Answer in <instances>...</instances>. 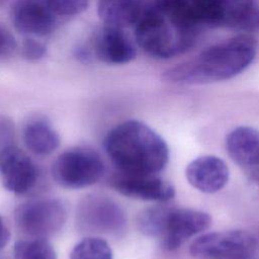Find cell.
<instances>
[{
    "label": "cell",
    "instance_id": "6da1fadb",
    "mask_svg": "<svg viewBox=\"0 0 259 259\" xmlns=\"http://www.w3.org/2000/svg\"><path fill=\"white\" fill-rule=\"evenodd\" d=\"M257 46V39L252 34H238L167 69L162 79L175 84H206L231 79L252 64Z\"/></svg>",
    "mask_w": 259,
    "mask_h": 259
},
{
    "label": "cell",
    "instance_id": "7a4b0ae2",
    "mask_svg": "<svg viewBox=\"0 0 259 259\" xmlns=\"http://www.w3.org/2000/svg\"><path fill=\"white\" fill-rule=\"evenodd\" d=\"M103 145L111 162L122 173L157 174L169 159L163 138L136 119L123 121L109 131Z\"/></svg>",
    "mask_w": 259,
    "mask_h": 259
},
{
    "label": "cell",
    "instance_id": "3957f363",
    "mask_svg": "<svg viewBox=\"0 0 259 259\" xmlns=\"http://www.w3.org/2000/svg\"><path fill=\"white\" fill-rule=\"evenodd\" d=\"M135 38L146 53L160 59L173 58L192 48V45L181 36L153 5L143 10L136 23Z\"/></svg>",
    "mask_w": 259,
    "mask_h": 259
},
{
    "label": "cell",
    "instance_id": "277c9868",
    "mask_svg": "<svg viewBox=\"0 0 259 259\" xmlns=\"http://www.w3.org/2000/svg\"><path fill=\"white\" fill-rule=\"evenodd\" d=\"M103 173L104 164L99 155L86 148H74L63 152L52 167L55 181L70 189L91 186Z\"/></svg>",
    "mask_w": 259,
    "mask_h": 259
},
{
    "label": "cell",
    "instance_id": "5b68a950",
    "mask_svg": "<svg viewBox=\"0 0 259 259\" xmlns=\"http://www.w3.org/2000/svg\"><path fill=\"white\" fill-rule=\"evenodd\" d=\"M17 228L31 238H48L66 223L67 210L56 198H36L19 204L14 213Z\"/></svg>",
    "mask_w": 259,
    "mask_h": 259
},
{
    "label": "cell",
    "instance_id": "8992f818",
    "mask_svg": "<svg viewBox=\"0 0 259 259\" xmlns=\"http://www.w3.org/2000/svg\"><path fill=\"white\" fill-rule=\"evenodd\" d=\"M257 240L247 231L233 230L207 233L198 237L189 252L195 259H236L256 253Z\"/></svg>",
    "mask_w": 259,
    "mask_h": 259
},
{
    "label": "cell",
    "instance_id": "52a82bcc",
    "mask_svg": "<svg viewBox=\"0 0 259 259\" xmlns=\"http://www.w3.org/2000/svg\"><path fill=\"white\" fill-rule=\"evenodd\" d=\"M203 23L246 32L259 31V6L254 0H214Z\"/></svg>",
    "mask_w": 259,
    "mask_h": 259
},
{
    "label": "cell",
    "instance_id": "ba28073f",
    "mask_svg": "<svg viewBox=\"0 0 259 259\" xmlns=\"http://www.w3.org/2000/svg\"><path fill=\"white\" fill-rule=\"evenodd\" d=\"M0 172L3 186L16 194L29 191L38 176L31 159L13 145H6L0 150Z\"/></svg>",
    "mask_w": 259,
    "mask_h": 259
},
{
    "label": "cell",
    "instance_id": "9c48e42d",
    "mask_svg": "<svg viewBox=\"0 0 259 259\" xmlns=\"http://www.w3.org/2000/svg\"><path fill=\"white\" fill-rule=\"evenodd\" d=\"M110 185L124 196L142 200L164 202L175 195L172 184L156 174H127L118 171L110 178Z\"/></svg>",
    "mask_w": 259,
    "mask_h": 259
},
{
    "label": "cell",
    "instance_id": "30bf717a",
    "mask_svg": "<svg viewBox=\"0 0 259 259\" xmlns=\"http://www.w3.org/2000/svg\"><path fill=\"white\" fill-rule=\"evenodd\" d=\"M210 224L211 218L206 212L172 206L161 237L163 247L176 250L187 239L208 229Z\"/></svg>",
    "mask_w": 259,
    "mask_h": 259
},
{
    "label": "cell",
    "instance_id": "8fae6325",
    "mask_svg": "<svg viewBox=\"0 0 259 259\" xmlns=\"http://www.w3.org/2000/svg\"><path fill=\"white\" fill-rule=\"evenodd\" d=\"M11 20L15 29L30 37H41L53 32L57 15L39 0H18L11 10Z\"/></svg>",
    "mask_w": 259,
    "mask_h": 259
},
{
    "label": "cell",
    "instance_id": "7c38bea8",
    "mask_svg": "<svg viewBox=\"0 0 259 259\" xmlns=\"http://www.w3.org/2000/svg\"><path fill=\"white\" fill-rule=\"evenodd\" d=\"M79 221L85 229L95 232L115 233L122 229L125 219L120 207L107 197H87L80 205Z\"/></svg>",
    "mask_w": 259,
    "mask_h": 259
},
{
    "label": "cell",
    "instance_id": "4fadbf2b",
    "mask_svg": "<svg viewBox=\"0 0 259 259\" xmlns=\"http://www.w3.org/2000/svg\"><path fill=\"white\" fill-rule=\"evenodd\" d=\"M191 186L204 193H214L228 183L230 170L220 157L204 155L192 160L185 169Z\"/></svg>",
    "mask_w": 259,
    "mask_h": 259
},
{
    "label": "cell",
    "instance_id": "5bb4252c",
    "mask_svg": "<svg viewBox=\"0 0 259 259\" xmlns=\"http://www.w3.org/2000/svg\"><path fill=\"white\" fill-rule=\"evenodd\" d=\"M96 57L111 65L130 63L136 58L137 49L123 28L104 25L97 33L94 41Z\"/></svg>",
    "mask_w": 259,
    "mask_h": 259
},
{
    "label": "cell",
    "instance_id": "9a60e30c",
    "mask_svg": "<svg viewBox=\"0 0 259 259\" xmlns=\"http://www.w3.org/2000/svg\"><path fill=\"white\" fill-rule=\"evenodd\" d=\"M229 156L247 170L259 157V131L251 126H238L226 138Z\"/></svg>",
    "mask_w": 259,
    "mask_h": 259
},
{
    "label": "cell",
    "instance_id": "2e32d148",
    "mask_svg": "<svg viewBox=\"0 0 259 259\" xmlns=\"http://www.w3.org/2000/svg\"><path fill=\"white\" fill-rule=\"evenodd\" d=\"M139 0H98L97 12L104 25L125 28L136 24L143 12Z\"/></svg>",
    "mask_w": 259,
    "mask_h": 259
},
{
    "label": "cell",
    "instance_id": "e0dca14e",
    "mask_svg": "<svg viewBox=\"0 0 259 259\" xmlns=\"http://www.w3.org/2000/svg\"><path fill=\"white\" fill-rule=\"evenodd\" d=\"M23 142L31 153L46 156L58 149L60 137L46 119L33 118L23 127Z\"/></svg>",
    "mask_w": 259,
    "mask_h": 259
},
{
    "label": "cell",
    "instance_id": "ac0fdd59",
    "mask_svg": "<svg viewBox=\"0 0 259 259\" xmlns=\"http://www.w3.org/2000/svg\"><path fill=\"white\" fill-rule=\"evenodd\" d=\"M171 207L156 205L142 210L137 220L139 230L146 236L161 238Z\"/></svg>",
    "mask_w": 259,
    "mask_h": 259
},
{
    "label": "cell",
    "instance_id": "d6986e66",
    "mask_svg": "<svg viewBox=\"0 0 259 259\" xmlns=\"http://www.w3.org/2000/svg\"><path fill=\"white\" fill-rule=\"evenodd\" d=\"M14 259H57L54 247L46 238H31L15 242Z\"/></svg>",
    "mask_w": 259,
    "mask_h": 259
},
{
    "label": "cell",
    "instance_id": "ffe728a7",
    "mask_svg": "<svg viewBox=\"0 0 259 259\" xmlns=\"http://www.w3.org/2000/svg\"><path fill=\"white\" fill-rule=\"evenodd\" d=\"M70 259H113V254L110 246L103 239L87 237L74 246Z\"/></svg>",
    "mask_w": 259,
    "mask_h": 259
},
{
    "label": "cell",
    "instance_id": "44dd1931",
    "mask_svg": "<svg viewBox=\"0 0 259 259\" xmlns=\"http://www.w3.org/2000/svg\"><path fill=\"white\" fill-rule=\"evenodd\" d=\"M48 7L59 16H74L84 12L89 0H45Z\"/></svg>",
    "mask_w": 259,
    "mask_h": 259
},
{
    "label": "cell",
    "instance_id": "7402d4cb",
    "mask_svg": "<svg viewBox=\"0 0 259 259\" xmlns=\"http://www.w3.org/2000/svg\"><path fill=\"white\" fill-rule=\"evenodd\" d=\"M20 54L23 59L35 62L41 60L47 54V47L34 37L27 36L21 44Z\"/></svg>",
    "mask_w": 259,
    "mask_h": 259
},
{
    "label": "cell",
    "instance_id": "603a6c76",
    "mask_svg": "<svg viewBox=\"0 0 259 259\" xmlns=\"http://www.w3.org/2000/svg\"><path fill=\"white\" fill-rule=\"evenodd\" d=\"M16 49V41L13 35L0 26V55H9Z\"/></svg>",
    "mask_w": 259,
    "mask_h": 259
},
{
    "label": "cell",
    "instance_id": "cb8c5ba5",
    "mask_svg": "<svg viewBox=\"0 0 259 259\" xmlns=\"http://www.w3.org/2000/svg\"><path fill=\"white\" fill-rule=\"evenodd\" d=\"M214 0H190V3L192 4L201 24L203 25V19L204 15L207 11V9L210 7Z\"/></svg>",
    "mask_w": 259,
    "mask_h": 259
},
{
    "label": "cell",
    "instance_id": "d4e9b609",
    "mask_svg": "<svg viewBox=\"0 0 259 259\" xmlns=\"http://www.w3.org/2000/svg\"><path fill=\"white\" fill-rule=\"evenodd\" d=\"M10 240V232L4 223L3 219L0 217V250L3 249Z\"/></svg>",
    "mask_w": 259,
    "mask_h": 259
},
{
    "label": "cell",
    "instance_id": "484cf974",
    "mask_svg": "<svg viewBox=\"0 0 259 259\" xmlns=\"http://www.w3.org/2000/svg\"><path fill=\"white\" fill-rule=\"evenodd\" d=\"M247 173L250 175V177L257 183L259 184V157L257 160L246 170Z\"/></svg>",
    "mask_w": 259,
    "mask_h": 259
},
{
    "label": "cell",
    "instance_id": "4316f807",
    "mask_svg": "<svg viewBox=\"0 0 259 259\" xmlns=\"http://www.w3.org/2000/svg\"><path fill=\"white\" fill-rule=\"evenodd\" d=\"M236 259H256V253H250V254H245L242 255Z\"/></svg>",
    "mask_w": 259,
    "mask_h": 259
},
{
    "label": "cell",
    "instance_id": "83f0119b",
    "mask_svg": "<svg viewBox=\"0 0 259 259\" xmlns=\"http://www.w3.org/2000/svg\"><path fill=\"white\" fill-rule=\"evenodd\" d=\"M5 1H6V0H0V4H2V3L5 2Z\"/></svg>",
    "mask_w": 259,
    "mask_h": 259
}]
</instances>
